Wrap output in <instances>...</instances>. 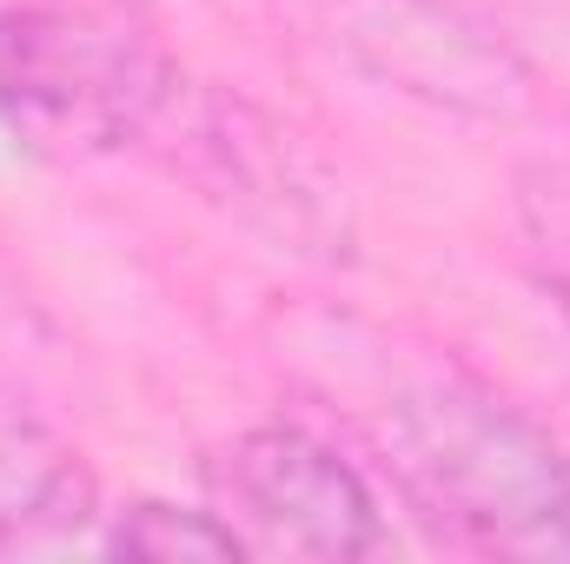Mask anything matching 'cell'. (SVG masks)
Segmentation results:
<instances>
[{
    "mask_svg": "<svg viewBox=\"0 0 570 564\" xmlns=\"http://www.w3.org/2000/svg\"><path fill=\"white\" fill-rule=\"evenodd\" d=\"M219 518L239 532L246 552L285 558H372L379 552V505L365 478L298 425H259L233 438L213 465Z\"/></svg>",
    "mask_w": 570,
    "mask_h": 564,
    "instance_id": "3957f363",
    "label": "cell"
},
{
    "mask_svg": "<svg viewBox=\"0 0 570 564\" xmlns=\"http://www.w3.org/2000/svg\"><path fill=\"white\" fill-rule=\"evenodd\" d=\"M94 492L80 478V465L40 438H0V552H40L73 538V525H87Z\"/></svg>",
    "mask_w": 570,
    "mask_h": 564,
    "instance_id": "5b68a950",
    "label": "cell"
},
{
    "mask_svg": "<svg viewBox=\"0 0 570 564\" xmlns=\"http://www.w3.org/2000/svg\"><path fill=\"white\" fill-rule=\"evenodd\" d=\"M114 552L127 558H159V564H186V558H246L239 532L219 518V512H173V505H134L114 532H107Z\"/></svg>",
    "mask_w": 570,
    "mask_h": 564,
    "instance_id": "8992f818",
    "label": "cell"
},
{
    "mask_svg": "<svg viewBox=\"0 0 570 564\" xmlns=\"http://www.w3.org/2000/svg\"><path fill=\"white\" fill-rule=\"evenodd\" d=\"M292 13L312 20L345 60L405 94H431L451 107H504L518 87L504 47L478 40V27H458L444 0H292Z\"/></svg>",
    "mask_w": 570,
    "mask_h": 564,
    "instance_id": "277c9868",
    "label": "cell"
},
{
    "mask_svg": "<svg viewBox=\"0 0 570 564\" xmlns=\"http://www.w3.org/2000/svg\"><path fill=\"white\" fill-rule=\"evenodd\" d=\"M399 471L458 545L498 558H570V451L471 386H431L392 419Z\"/></svg>",
    "mask_w": 570,
    "mask_h": 564,
    "instance_id": "6da1fadb",
    "label": "cell"
},
{
    "mask_svg": "<svg viewBox=\"0 0 570 564\" xmlns=\"http://www.w3.org/2000/svg\"><path fill=\"white\" fill-rule=\"evenodd\" d=\"M166 100V60L120 7L27 0L0 13V114L40 153L87 159L140 140Z\"/></svg>",
    "mask_w": 570,
    "mask_h": 564,
    "instance_id": "7a4b0ae2",
    "label": "cell"
}]
</instances>
